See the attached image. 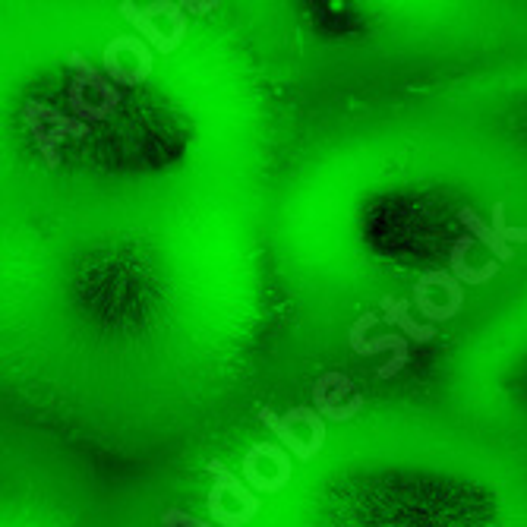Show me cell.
<instances>
[{
    "mask_svg": "<svg viewBox=\"0 0 527 527\" xmlns=\"http://www.w3.org/2000/svg\"><path fill=\"white\" fill-rule=\"evenodd\" d=\"M67 67L73 70V83H70V108L79 120L95 124V120H108L114 108L120 105V92L114 89L111 79L95 70L83 54H70Z\"/></svg>",
    "mask_w": 527,
    "mask_h": 527,
    "instance_id": "6da1fadb",
    "label": "cell"
},
{
    "mask_svg": "<svg viewBox=\"0 0 527 527\" xmlns=\"http://www.w3.org/2000/svg\"><path fill=\"white\" fill-rule=\"evenodd\" d=\"M23 120L26 127L32 130L38 152H42L45 165L54 171L60 165V146L64 139H86L89 136V124L79 117H64L60 111H54L51 105H42V101H26L23 108Z\"/></svg>",
    "mask_w": 527,
    "mask_h": 527,
    "instance_id": "7a4b0ae2",
    "label": "cell"
},
{
    "mask_svg": "<svg viewBox=\"0 0 527 527\" xmlns=\"http://www.w3.org/2000/svg\"><path fill=\"white\" fill-rule=\"evenodd\" d=\"M105 76L114 86H139L152 76V51L146 38L117 35L105 48Z\"/></svg>",
    "mask_w": 527,
    "mask_h": 527,
    "instance_id": "3957f363",
    "label": "cell"
},
{
    "mask_svg": "<svg viewBox=\"0 0 527 527\" xmlns=\"http://www.w3.org/2000/svg\"><path fill=\"white\" fill-rule=\"evenodd\" d=\"M313 404H316V411L322 414V420L348 423L363 411L367 398L357 392V385L344 373H322L313 382Z\"/></svg>",
    "mask_w": 527,
    "mask_h": 527,
    "instance_id": "277c9868",
    "label": "cell"
},
{
    "mask_svg": "<svg viewBox=\"0 0 527 527\" xmlns=\"http://www.w3.org/2000/svg\"><path fill=\"white\" fill-rule=\"evenodd\" d=\"M376 316L373 313H363L354 326H351V335H348V344H351V351L360 354V357H373L379 351H392V360L385 363V367L376 370V379H395L404 367H408V338L398 335V332H389V335H379V338H367V329L376 326Z\"/></svg>",
    "mask_w": 527,
    "mask_h": 527,
    "instance_id": "5b68a950",
    "label": "cell"
},
{
    "mask_svg": "<svg viewBox=\"0 0 527 527\" xmlns=\"http://www.w3.org/2000/svg\"><path fill=\"white\" fill-rule=\"evenodd\" d=\"M474 247V237L471 234H464L452 243V259H449V272L461 281V285H468V288H477V285H486V281H493L499 275V262L490 259L486 266L474 269L468 266V250Z\"/></svg>",
    "mask_w": 527,
    "mask_h": 527,
    "instance_id": "8992f818",
    "label": "cell"
},
{
    "mask_svg": "<svg viewBox=\"0 0 527 527\" xmlns=\"http://www.w3.org/2000/svg\"><path fill=\"white\" fill-rule=\"evenodd\" d=\"M206 471L212 474V490H218L221 496H231L234 502H237V509L240 512H247L250 518H256V512H259V499H256V493L247 486V480H237L231 471H228V464L225 461H209L206 464Z\"/></svg>",
    "mask_w": 527,
    "mask_h": 527,
    "instance_id": "52a82bcc",
    "label": "cell"
},
{
    "mask_svg": "<svg viewBox=\"0 0 527 527\" xmlns=\"http://www.w3.org/2000/svg\"><path fill=\"white\" fill-rule=\"evenodd\" d=\"M379 307H382V316L385 322H395V326L401 329V335L408 338V341H417V344H427L436 338V326H423V322H414L411 319V300H398L392 294H385L379 300Z\"/></svg>",
    "mask_w": 527,
    "mask_h": 527,
    "instance_id": "ba28073f",
    "label": "cell"
},
{
    "mask_svg": "<svg viewBox=\"0 0 527 527\" xmlns=\"http://www.w3.org/2000/svg\"><path fill=\"white\" fill-rule=\"evenodd\" d=\"M458 221L471 231L474 240H480L483 247L493 250V259H496V262H509V259L515 256V247H509V243H505V240L493 231V225H486V221H483L471 206H461V209H458Z\"/></svg>",
    "mask_w": 527,
    "mask_h": 527,
    "instance_id": "9c48e42d",
    "label": "cell"
},
{
    "mask_svg": "<svg viewBox=\"0 0 527 527\" xmlns=\"http://www.w3.org/2000/svg\"><path fill=\"white\" fill-rule=\"evenodd\" d=\"M259 423H266V427L278 436V442L285 445V449L297 458V461H313L316 452H313V445L307 439H300V433L294 430V423H288L285 417H278L272 408H262L259 411Z\"/></svg>",
    "mask_w": 527,
    "mask_h": 527,
    "instance_id": "30bf717a",
    "label": "cell"
},
{
    "mask_svg": "<svg viewBox=\"0 0 527 527\" xmlns=\"http://www.w3.org/2000/svg\"><path fill=\"white\" fill-rule=\"evenodd\" d=\"M493 231L509 243H527V228H512L509 221H505V202H493Z\"/></svg>",
    "mask_w": 527,
    "mask_h": 527,
    "instance_id": "8fae6325",
    "label": "cell"
},
{
    "mask_svg": "<svg viewBox=\"0 0 527 527\" xmlns=\"http://www.w3.org/2000/svg\"><path fill=\"white\" fill-rule=\"evenodd\" d=\"M161 524L165 527H215V524H206L199 518H190L187 512H180V509H168L165 515H161Z\"/></svg>",
    "mask_w": 527,
    "mask_h": 527,
    "instance_id": "7c38bea8",
    "label": "cell"
},
{
    "mask_svg": "<svg viewBox=\"0 0 527 527\" xmlns=\"http://www.w3.org/2000/svg\"><path fill=\"white\" fill-rule=\"evenodd\" d=\"M177 4L187 16H206V13H215L221 7V0H177Z\"/></svg>",
    "mask_w": 527,
    "mask_h": 527,
    "instance_id": "4fadbf2b",
    "label": "cell"
}]
</instances>
